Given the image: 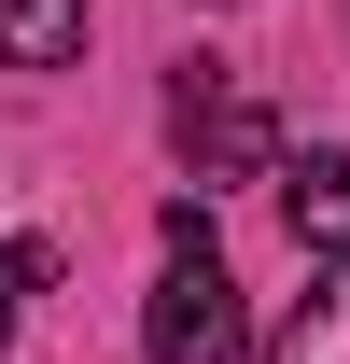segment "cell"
Returning a JSON list of instances; mask_svg holds the SVG:
<instances>
[{
  "label": "cell",
  "mask_w": 350,
  "mask_h": 364,
  "mask_svg": "<svg viewBox=\"0 0 350 364\" xmlns=\"http://www.w3.org/2000/svg\"><path fill=\"white\" fill-rule=\"evenodd\" d=\"M266 364H350V267H322L295 294V322L266 336Z\"/></svg>",
  "instance_id": "5"
},
{
  "label": "cell",
  "mask_w": 350,
  "mask_h": 364,
  "mask_svg": "<svg viewBox=\"0 0 350 364\" xmlns=\"http://www.w3.org/2000/svg\"><path fill=\"white\" fill-rule=\"evenodd\" d=\"M98 0H0V70H70Z\"/></svg>",
  "instance_id": "4"
},
{
  "label": "cell",
  "mask_w": 350,
  "mask_h": 364,
  "mask_svg": "<svg viewBox=\"0 0 350 364\" xmlns=\"http://www.w3.org/2000/svg\"><path fill=\"white\" fill-rule=\"evenodd\" d=\"M0 280H14V252H0Z\"/></svg>",
  "instance_id": "7"
},
{
  "label": "cell",
  "mask_w": 350,
  "mask_h": 364,
  "mask_svg": "<svg viewBox=\"0 0 350 364\" xmlns=\"http://www.w3.org/2000/svg\"><path fill=\"white\" fill-rule=\"evenodd\" d=\"M280 225H295L308 267H350V140H322V154L280 168Z\"/></svg>",
  "instance_id": "3"
},
{
  "label": "cell",
  "mask_w": 350,
  "mask_h": 364,
  "mask_svg": "<svg viewBox=\"0 0 350 364\" xmlns=\"http://www.w3.org/2000/svg\"><path fill=\"white\" fill-rule=\"evenodd\" d=\"M169 140H182L196 182H266V168H280V127H266V98L238 85L224 56H196V70L169 85Z\"/></svg>",
  "instance_id": "2"
},
{
  "label": "cell",
  "mask_w": 350,
  "mask_h": 364,
  "mask_svg": "<svg viewBox=\"0 0 350 364\" xmlns=\"http://www.w3.org/2000/svg\"><path fill=\"white\" fill-rule=\"evenodd\" d=\"M0 336H14V280H0Z\"/></svg>",
  "instance_id": "6"
},
{
  "label": "cell",
  "mask_w": 350,
  "mask_h": 364,
  "mask_svg": "<svg viewBox=\"0 0 350 364\" xmlns=\"http://www.w3.org/2000/svg\"><path fill=\"white\" fill-rule=\"evenodd\" d=\"M140 350L154 364H238L253 350V309H238V280H224L196 196H169V267H154V294H140Z\"/></svg>",
  "instance_id": "1"
}]
</instances>
